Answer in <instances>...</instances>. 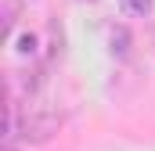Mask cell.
I'll list each match as a JSON object with an SVG mask.
<instances>
[{"instance_id": "cell-2", "label": "cell", "mask_w": 155, "mask_h": 151, "mask_svg": "<svg viewBox=\"0 0 155 151\" xmlns=\"http://www.w3.org/2000/svg\"><path fill=\"white\" fill-rule=\"evenodd\" d=\"M123 4V11H130V14H148L152 11V0H119Z\"/></svg>"}, {"instance_id": "cell-1", "label": "cell", "mask_w": 155, "mask_h": 151, "mask_svg": "<svg viewBox=\"0 0 155 151\" xmlns=\"http://www.w3.org/2000/svg\"><path fill=\"white\" fill-rule=\"evenodd\" d=\"M18 126H22V137L33 140V144H43L51 140V133H58L61 126V112L54 104H47L36 90L25 94V115H18Z\"/></svg>"}]
</instances>
